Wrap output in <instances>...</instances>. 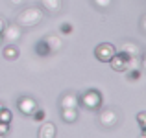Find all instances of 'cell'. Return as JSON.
<instances>
[{"instance_id": "cell-1", "label": "cell", "mask_w": 146, "mask_h": 138, "mask_svg": "<svg viewBox=\"0 0 146 138\" xmlns=\"http://www.w3.org/2000/svg\"><path fill=\"white\" fill-rule=\"evenodd\" d=\"M43 20H44L43 7H39V6H28V7H24V9L17 15L15 24H19L22 30H24V28H35V26H39Z\"/></svg>"}, {"instance_id": "cell-2", "label": "cell", "mask_w": 146, "mask_h": 138, "mask_svg": "<svg viewBox=\"0 0 146 138\" xmlns=\"http://www.w3.org/2000/svg\"><path fill=\"white\" fill-rule=\"evenodd\" d=\"M78 101L87 110H98L104 107V94L98 89H87L78 94Z\"/></svg>"}, {"instance_id": "cell-3", "label": "cell", "mask_w": 146, "mask_h": 138, "mask_svg": "<svg viewBox=\"0 0 146 138\" xmlns=\"http://www.w3.org/2000/svg\"><path fill=\"white\" fill-rule=\"evenodd\" d=\"M98 124L104 129H115L118 124V112L113 107H102L98 109Z\"/></svg>"}, {"instance_id": "cell-4", "label": "cell", "mask_w": 146, "mask_h": 138, "mask_svg": "<svg viewBox=\"0 0 146 138\" xmlns=\"http://www.w3.org/2000/svg\"><path fill=\"white\" fill-rule=\"evenodd\" d=\"M0 35H2V43L17 44L22 39V28L19 24H15V22H11V24H6V28H4V32Z\"/></svg>"}, {"instance_id": "cell-5", "label": "cell", "mask_w": 146, "mask_h": 138, "mask_svg": "<svg viewBox=\"0 0 146 138\" xmlns=\"http://www.w3.org/2000/svg\"><path fill=\"white\" fill-rule=\"evenodd\" d=\"M115 53H117V46L111 44V43H100L94 48V57L100 63H109Z\"/></svg>"}, {"instance_id": "cell-6", "label": "cell", "mask_w": 146, "mask_h": 138, "mask_svg": "<svg viewBox=\"0 0 146 138\" xmlns=\"http://www.w3.org/2000/svg\"><path fill=\"white\" fill-rule=\"evenodd\" d=\"M129 59H131V57H129L128 53L117 50V53L111 57V61H109L107 64H109L111 70H115V72H128V68H129Z\"/></svg>"}, {"instance_id": "cell-7", "label": "cell", "mask_w": 146, "mask_h": 138, "mask_svg": "<svg viewBox=\"0 0 146 138\" xmlns=\"http://www.w3.org/2000/svg\"><path fill=\"white\" fill-rule=\"evenodd\" d=\"M17 109L21 114L24 116H32V112L37 109V101L32 98V96H21L17 99Z\"/></svg>"}, {"instance_id": "cell-8", "label": "cell", "mask_w": 146, "mask_h": 138, "mask_svg": "<svg viewBox=\"0 0 146 138\" xmlns=\"http://www.w3.org/2000/svg\"><path fill=\"white\" fill-rule=\"evenodd\" d=\"M78 94L76 92H65L59 98V107L61 109H78Z\"/></svg>"}, {"instance_id": "cell-9", "label": "cell", "mask_w": 146, "mask_h": 138, "mask_svg": "<svg viewBox=\"0 0 146 138\" xmlns=\"http://www.w3.org/2000/svg\"><path fill=\"white\" fill-rule=\"evenodd\" d=\"M57 135V129L52 122H41L39 125V131H37V138H56Z\"/></svg>"}, {"instance_id": "cell-10", "label": "cell", "mask_w": 146, "mask_h": 138, "mask_svg": "<svg viewBox=\"0 0 146 138\" xmlns=\"http://www.w3.org/2000/svg\"><path fill=\"white\" fill-rule=\"evenodd\" d=\"M43 41L46 43V46L50 48V52H52V53L59 52V50L63 48V39H61L59 35H56V33H50V35L43 37Z\"/></svg>"}, {"instance_id": "cell-11", "label": "cell", "mask_w": 146, "mask_h": 138, "mask_svg": "<svg viewBox=\"0 0 146 138\" xmlns=\"http://www.w3.org/2000/svg\"><path fill=\"white\" fill-rule=\"evenodd\" d=\"M41 7L44 13H59L63 7V0H41Z\"/></svg>"}, {"instance_id": "cell-12", "label": "cell", "mask_w": 146, "mask_h": 138, "mask_svg": "<svg viewBox=\"0 0 146 138\" xmlns=\"http://www.w3.org/2000/svg\"><path fill=\"white\" fill-rule=\"evenodd\" d=\"M120 52L128 53L129 57H139V55H143V53H141L139 44H137V43H133V41H126V43H122V46H120Z\"/></svg>"}, {"instance_id": "cell-13", "label": "cell", "mask_w": 146, "mask_h": 138, "mask_svg": "<svg viewBox=\"0 0 146 138\" xmlns=\"http://www.w3.org/2000/svg\"><path fill=\"white\" fill-rule=\"evenodd\" d=\"M19 55H21V52H19L17 44H6L2 48V57L6 61H17Z\"/></svg>"}, {"instance_id": "cell-14", "label": "cell", "mask_w": 146, "mask_h": 138, "mask_svg": "<svg viewBox=\"0 0 146 138\" xmlns=\"http://www.w3.org/2000/svg\"><path fill=\"white\" fill-rule=\"evenodd\" d=\"M78 118H80L78 109H61V120L65 124H74V122H78Z\"/></svg>"}, {"instance_id": "cell-15", "label": "cell", "mask_w": 146, "mask_h": 138, "mask_svg": "<svg viewBox=\"0 0 146 138\" xmlns=\"http://www.w3.org/2000/svg\"><path fill=\"white\" fill-rule=\"evenodd\" d=\"M33 50H35V53H37L39 57H50V55H52L50 48L46 46V43H44L43 39H41V41H37V43H35V48H33Z\"/></svg>"}, {"instance_id": "cell-16", "label": "cell", "mask_w": 146, "mask_h": 138, "mask_svg": "<svg viewBox=\"0 0 146 138\" xmlns=\"http://www.w3.org/2000/svg\"><path fill=\"white\" fill-rule=\"evenodd\" d=\"M11 120H13V112L4 105L2 109H0V122H2V124H11Z\"/></svg>"}, {"instance_id": "cell-17", "label": "cell", "mask_w": 146, "mask_h": 138, "mask_svg": "<svg viewBox=\"0 0 146 138\" xmlns=\"http://www.w3.org/2000/svg\"><path fill=\"white\" fill-rule=\"evenodd\" d=\"M91 2H93V6L100 11H106L113 6V0H91Z\"/></svg>"}, {"instance_id": "cell-18", "label": "cell", "mask_w": 146, "mask_h": 138, "mask_svg": "<svg viewBox=\"0 0 146 138\" xmlns=\"http://www.w3.org/2000/svg\"><path fill=\"white\" fill-rule=\"evenodd\" d=\"M32 120H33V122H37V124L44 122V120H46V110H44V109H39V107H37V109L32 112Z\"/></svg>"}, {"instance_id": "cell-19", "label": "cell", "mask_w": 146, "mask_h": 138, "mask_svg": "<svg viewBox=\"0 0 146 138\" xmlns=\"http://www.w3.org/2000/svg\"><path fill=\"white\" fill-rule=\"evenodd\" d=\"M141 76H143L141 68H131V70H128L126 78H128V81H139V79H141Z\"/></svg>"}, {"instance_id": "cell-20", "label": "cell", "mask_w": 146, "mask_h": 138, "mask_svg": "<svg viewBox=\"0 0 146 138\" xmlns=\"http://www.w3.org/2000/svg\"><path fill=\"white\" fill-rule=\"evenodd\" d=\"M72 32H74V26H72L70 22H63V24L59 26V33L61 35H72Z\"/></svg>"}, {"instance_id": "cell-21", "label": "cell", "mask_w": 146, "mask_h": 138, "mask_svg": "<svg viewBox=\"0 0 146 138\" xmlns=\"http://www.w3.org/2000/svg\"><path fill=\"white\" fill-rule=\"evenodd\" d=\"M137 124H139L141 133H144L146 131V112H144V110H141V112L137 114Z\"/></svg>"}, {"instance_id": "cell-22", "label": "cell", "mask_w": 146, "mask_h": 138, "mask_svg": "<svg viewBox=\"0 0 146 138\" xmlns=\"http://www.w3.org/2000/svg\"><path fill=\"white\" fill-rule=\"evenodd\" d=\"M7 133H9V124H2L0 122V138H4Z\"/></svg>"}, {"instance_id": "cell-23", "label": "cell", "mask_w": 146, "mask_h": 138, "mask_svg": "<svg viewBox=\"0 0 146 138\" xmlns=\"http://www.w3.org/2000/svg\"><path fill=\"white\" fill-rule=\"evenodd\" d=\"M6 24H7V22H6V18H4L2 15H0V33L4 32V28H6Z\"/></svg>"}, {"instance_id": "cell-24", "label": "cell", "mask_w": 146, "mask_h": 138, "mask_svg": "<svg viewBox=\"0 0 146 138\" xmlns=\"http://www.w3.org/2000/svg\"><path fill=\"white\" fill-rule=\"evenodd\" d=\"M141 32H146V17H141Z\"/></svg>"}, {"instance_id": "cell-25", "label": "cell", "mask_w": 146, "mask_h": 138, "mask_svg": "<svg viewBox=\"0 0 146 138\" xmlns=\"http://www.w3.org/2000/svg\"><path fill=\"white\" fill-rule=\"evenodd\" d=\"M9 2H11V4H13V6H21V4H22V2H24V0H9Z\"/></svg>"}, {"instance_id": "cell-26", "label": "cell", "mask_w": 146, "mask_h": 138, "mask_svg": "<svg viewBox=\"0 0 146 138\" xmlns=\"http://www.w3.org/2000/svg\"><path fill=\"white\" fill-rule=\"evenodd\" d=\"M139 138H146V135H144V133H141V136Z\"/></svg>"}, {"instance_id": "cell-27", "label": "cell", "mask_w": 146, "mask_h": 138, "mask_svg": "<svg viewBox=\"0 0 146 138\" xmlns=\"http://www.w3.org/2000/svg\"><path fill=\"white\" fill-rule=\"evenodd\" d=\"M0 44H2V35H0Z\"/></svg>"}, {"instance_id": "cell-28", "label": "cell", "mask_w": 146, "mask_h": 138, "mask_svg": "<svg viewBox=\"0 0 146 138\" xmlns=\"http://www.w3.org/2000/svg\"><path fill=\"white\" fill-rule=\"evenodd\" d=\"M2 107H4V103H0V109H2Z\"/></svg>"}]
</instances>
